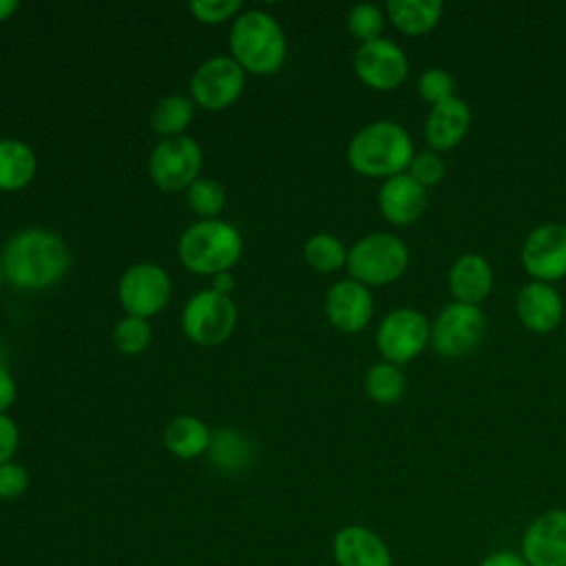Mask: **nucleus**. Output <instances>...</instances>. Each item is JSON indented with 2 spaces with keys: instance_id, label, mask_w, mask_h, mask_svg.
I'll return each instance as SVG.
<instances>
[{
  "instance_id": "obj_2",
  "label": "nucleus",
  "mask_w": 566,
  "mask_h": 566,
  "mask_svg": "<svg viewBox=\"0 0 566 566\" xmlns=\"http://www.w3.org/2000/svg\"><path fill=\"white\" fill-rule=\"evenodd\" d=\"M413 144L409 133L389 119L363 126L349 142L347 159L365 177H396L409 168Z\"/></svg>"
},
{
  "instance_id": "obj_26",
  "label": "nucleus",
  "mask_w": 566,
  "mask_h": 566,
  "mask_svg": "<svg viewBox=\"0 0 566 566\" xmlns=\"http://www.w3.org/2000/svg\"><path fill=\"white\" fill-rule=\"evenodd\" d=\"M210 458L219 469L226 471H239L250 460V447L243 438H239L234 431H217L210 438Z\"/></svg>"
},
{
  "instance_id": "obj_20",
  "label": "nucleus",
  "mask_w": 566,
  "mask_h": 566,
  "mask_svg": "<svg viewBox=\"0 0 566 566\" xmlns=\"http://www.w3.org/2000/svg\"><path fill=\"white\" fill-rule=\"evenodd\" d=\"M449 287L455 301L480 305L493 290V270L480 254H462L449 270Z\"/></svg>"
},
{
  "instance_id": "obj_11",
  "label": "nucleus",
  "mask_w": 566,
  "mask_h": 566,
  "mask_svg": "<svg viewBox=\"0 0 566 566\" xmlns=\"http://www.w3.org/2000/svg\"><path fill=\"white\" fill-rule=\"evenodd\" d=\"M354 71L367 86L376 91H391L405 82L409 62L398 44L378 38L358 46L354 55Z\"/></svg>"
},
{
  "instance_id": "obj_6",
  "label": "nucleus",
  "mask_w": 566,
  "mask_h": 566,
  "mask_svg": "<svg viewBox=\"0 0 566 566\" xmlns=\"http://www.w3.org/2000/svg\"><path fill=\"white\" fill-rule=\"evenodd\" d=\"M486 332V318L480 305L453 301L444 305L431 323V347L442 358H460L473 352Z\"/></svg>"
},
{
  "instance_id": "obj_38",
  "label": "nucleus",
  "mask_w": 566,
  "mask_h": 566,
  "mask_svg": "<svg viewBox=\"0 0 566 566\" xmlns=\"http://www.w3.org/2000/svg\"><path fill=\"white\" fill-rule=\"evenodd\" d=\"M230 287H232V276L226 274V272L217 274V279H214V290L221 292V294H226Z\"/></svg>"
},
{
  "instance_id": "obj_1",
  "label": "nucleus",
  "mask_w": 566,
  "mask_h": 566,
  "mask_svg": "<svg viewBox=\"0 0 566 566\" xmlns=\"http://www.w3.org/2000/svg\"><path fill=\"white\" fill-rule=\"evenodd\" d=\"M2 274L15 287L42 290L53 285L69 268V252L60 237L46 230H24L2 250Z\"/></svg>"
},
{
  "instance_id": "obj_18",
  "label": "nucleus",
  "mask_w": 566,
  "mask_h": 566,
  "mask_svg": "<svg viewBox=\"0 0 566 566\" xmlns=\"http://www.w3.org/2000/svg\"><path fill=\"white\" fill-rule=\"evenodd\" d=\"M517 316L522 325L535 334L553 332L564 316L559 292L551 283H526L517 294Z\"/></svg>"
},
{
  "instance_id": "obj_24",
  "label": "nucleus",
  "mask_w": 566,
  "mask_h": 566,
  "mask_svg": "<svg viewBox=\"0 0 566 566\" xmlns=\"http://www.w3.org/2000/svg\"><path fill=\"white\" fill-rule=\"evenodd\" d=\"M367 396L380 405H391L405 394V374L394 363H376L365 376Z\"/></svg>"
},
{
  "instance_id": "obj_14",
  "label": "nucleus",
  "mask_w": 566,
  "mask_h": 566,
  "mask_svg": "<svg viewBox=\"0 0 566 566\" xmlns=\"http://www.w3.org/2000/svg\"><path fill=\"white\" fill-rule=\"evenodd\" d=\"M197 104L208 111L230 106L243 88V69L230 57H212L203 62L190 82Z\"/></svg>"
},
{
  "instance_id": "obj_15",
  "label": "nucleus",
  "mask_w": 566,
  "mask_h": 566,
  "mask_svg": "<svg viewBox=\"0 0 566 566\" xmlns=\"http://www.w3.org/2000/svg\"><path fill=\"white\" fill-rule=\"evenodd\" d=\"M336 566H394L385 539L363 524L343 526L332 539Z\"/></svg>"
},
{
  "instance_id": "obj_32",
  "label": "nucleus",
  "mask_w": 566,
  "mask_h": 566,
  "mask_svg": "<svg viewBox=\"0 0 566 566\" xmlns=\"http://www.w3.org/2000/svg\"><path fill=\"white\" fill-rule=\"evenodd\" d=\"M407 175L411 179H416L422 188L436 186L444 177V161L436 150L413 153V157L409 161V168H407Z\"/></svg>"
},
{
  "instance_id": "obj_36",
  "label": "nucleus",
  "mask_w": 566,
  "mask_h": 566,
  "mask_svg": "<svg viewBox=\"0 0 566 566\" xmlns=\"http://www.w3.org/2000/svg\"><path fill=\"white\" fill-rule=\"evenodd\" d=\"M478 566H528L515 551H493L480 559Z\"/></svg>"
},
{
  "instance_id": "obj_22",
  "label": "nucleus",
  "mask_w": 566,
  "mask_h": 566,
  "mask_svg": "<svg viewBox=\"0 0 566 566\" xmlns=\"http://www.w3.org/2000/svg\"><path fill=\"white\" fill-rule=\"evenodd\" d=\"M164 444L172 455L181 460H190L208 449L210 431L199 418L179 416L166 427Z\"/></svg>"
},
{
  "instance_id": "obj_16",
  "label": "nucleus",
  "mask_w": 566,
  "mask_h": 566,
  "mask_svg": "<svg viewBox=\"0 0 566 566\" xmlns=\"http://www.w3.org/2000/svg\"><path fill=\"white\" fill-rule=\"evenodd\" d=\"M325 310L334 327L340 332H358L369 323L374 301L367 285L358 281H340L327 292Z\"/></svg>"
},
{
  "instance_id": "obj_29",
  "label": "nucleus",
  "mask_w": 566,
  "mask_h": 566,
  "mask_svg": "<svg viewBox=\"0 0 566 566\" xmlns=\"http://www.w3.org/2000/svg\"><path fill=\"white\" fill-rule=\"evenodd\" d=\"M186 197H188L190 208L201 217H214L226 203L223 188L212 179H195L188 186Z\"/></svg>"
},
{
  "instance_id": "obj_23",
  "label": "nucleus",
  "mask_w": 566,
  "mask_h": 566,
  "mask_svg": "<svg viewBox=\"0 0 566 566\" xmlns=\"http://www.w3.org/2000/svg\"><path fill=\"white\" fill-rule=\"evenodd\" d=\"M35 175L33 150L18 139L0 142V188L18 190L24 188Z\"/></svg>"
},
{
  "instance_id": "obj_33",
  "label": "nucleus",
  "mask_w": 566,
  "mask_h": 566,
  "mask_svg": "<svg viewBox=\"0 0 566 566\" xmlns=\"http://www.w3.org/2000/svg\"><path fill=\"white\" fill-rule=\"evenodd\" d=\"M29 475L15 462L0 464V500H13L27 491Z\"/></svg>"
},
{
  "instance_id": "obj_35",
  "label": "nucleus",
  "mask_w": 566,
  "mask_h": 566,
  "mask_svg": "<svg viewBox=\"0 0 566 566\" xmlns=\"http://www.w3.org/2000/svg\"><path fill=\"white\" fill-rule=\"evenodd\" d=\"M18 449V429L11 418L0 413V464L9 462Z\"/></svg>"
},
{
  "instance_id": "obj_31",
  "label": "nucleus",
  "mask_w": 566,
  "mask_h": 566,
  "mask_svg": "<svg viewBox=\"0 0 566 566\" xmlns=\"http://www.w3.org/2000/svg\"><path fill=\"white\" fill-rule=\"evenodd\" d=\"M453 88H455V82H453L451 73L440 66H431L418 77L420 97L433 106L453 97Z\"/></svg>"
},
{
  "instance_id": "obj_39",
  "label": "nucleus",
  "mask_w": 566,
  "mask_h": 566,
  "mask_svg": "<svg viewBox=\"0 0 566 566\" xmlns=\"http://www.w3.org/2000/svg\"><path fill=\"white\" fill-rule=\"evenodd\" d=\"M18 0H0V20H7L15 13Z\"/></svg>"
},
{
  "instance_id": "obj_7",
  "label": "nucleus",
  "mask_w": 566,
  "mask_h": 566,
  "mask_svg": "<svg viewBox=\"0 0 566 566\" xmlns=\"http://www.w3.org/2000/svg\"><path fill=\"white\" fill-rule=\"evenodd\" d=\"M431 325L424 314L411 307H398L389 312L376 332V345L387 363L402 365L413 360L429 343Z\"/></svg>"
},
{
  "instance_id": "obj_37",
  "label": "nucleus",
  "mask_w": 566,
  "mask_h": 566,
  "mask_svg": "<svg viewBox=\"0 0 566 566\" xmlns=\"http://www.w3.org/2000/svg\"><path fill=\"white\" fill-rule=\"evenodd\" d=\"M15 398V385L13 378L9 376V371H4L0 367V411H4Z\"/></svg>"
},
{
  "instance_id": "obj_9",
  "label": "nucleus",
  "mask_w": 566,
  "mask_h": 566,
  "mask_svg": "<svg viewBox=\"0 0 566 566\" xmlns=\"http://www.w3.org/2000/svg\"><path fill=\"white\" fill-rule=\"evenodd\" d=\"M201 168V148L195 139L177 135L157 144L150 157V177L164 190L190 186Z\"/></svg>"
},
{
  "instance_id": "obj_5",
  "label": "nucleus",
  "mask_w": 566,
  "mask_h": 566,
  "mask_svg": "<svg viewBox=\"0 0 566 566\" xmlns=\"http://www.w3.org/2000/svg\"><path fill=\"white\" fill-rule=\"evenodd\" d=\"M409 265L405 241L389 232H374L354 243L347 252V268L363 285H387L402 276Z\"/></svg>"
},
{
  "instance_id": "obj_34",
  "label": "nucleus",
  "mask_w": 566,
  "mask_h": 566,
  "mask_svg": "<svg viewBox=\"0 0 566 566\" xmlns=\"http://www.w3.org/2000/svg\"><path fill=\"white\" fill-rule=\"evenodd\" d=\"M239 7H241L239 0H197V2L190 4L192 13L201 22H208V24H214V22H221V20L230 18Z\"/></svg>"
},
{
  "instance_id": "obj_13",
  "label": "nucleus",
  "mask_w": 566,
  "mask_h": 566,
  "mask_svg": "<svg viewBox=\"0 0 566 566\" xmlns=\"http://www.w3.org/2000/svg\"><path fill=\"white\" fill-rule=\"evenodd\" d=\"M170 296L168 274L153 263H139L126 270L119 281V301L130 316H150L159 312Z\"/></svg>"
},
{
  "instance_id": "obj_27",
  "label": "nucleus",
  "mask_w": 566,
  "mask_h": 566,
  "mask_svg": "<svg viewBox=\"0 0 566 566\" xmlns=\"http://www.w3.org/2000/svg\"><path fill=\"white\" fill-rule=\"evenodd\" d=\"M305 261L318 272H336L347 263V254L336 237L316 234L305 243Z\"/></svg>"
},
{
  "instance_id": "obj_19",
  "label": "nucleus",
  "mask_w": 566,
  "mask_h": 566,
  "mask_svg": "<svg viewBox=\"0 0 566 566\" xmlns=\"http://www.w3.org/2000/svg\"><path fill=\"white\" fill-rule=\"evenodd\" d=\"M471 124V111L464 99L449 97L436 106H431L427 124H424V137L431 146V150H451L455 148Z\"/></svg>"
},
{
  "instance_id": "obj_21",
  "label": "nucleus",
  "mask_w": 566,
  "mask_h": 566,
  "mask_svg": "<svg viewBox=\"0 0 566 566\" xmlns=\"http://www.w3.org/2000/svg\"><path fill=\"white\" fill-rule=\"evenodd\" d=\"M440 0H389L387 13L391 22L407 35H422L431 31L442 15Z\"/></svg>"
},
{
  "instance_id": "obj_10",
  "label": "nucleus",
  "mask_w": 566,
  "mask_h": 566,
  "mask_svg": "<svg viewBox=\"0 0 566 566\" xmlns=\"http://www.w3.org/2000/svg\"><path fill=\"white\" fill-rule=\"evenodd\" d=\"M522 265L539 283L566 276V226L542 223L522 245Z\"/></svg>"
},
{
  "instance_id": "obj_3",
  "label": "nucleus",
  "mask_w": 566,
  "mask_h": 566,
  "mask_svg": "<svg viewBox=\"0 0 566 566\" xmlns=\"http://www.w3.org/2000/svg\"><path fill=\"white\" fill-rule=\"evenodd\" d=\"M230 49L241 69L265 75L283 64L285 38L270 13L248 11L232 24Z\"/></svg>"
},
{
  "instance_id": "obj_8",
  "label": "nucleus",
  "mask_w": 566,
  "mask_h": 566,
  "mask_svg": "<svg viewBox=\"0 0 566 566\" xmlns=\"http://www.w3.org/2000/svg\"><path fill=\"white\" fill-rule=\"evenodd\" d=\"M237 323L234 303L228 294L203 290L195 294L184 310V332L199 345H217L226 340Z\"/></svg>"
},
{
  "instance_id": "obj_40",
  "label": "nucleus",
  "mask_w": 566,
  "mask_h": 566,
  "mask_svg": "<svg viewBox=\"0 0 566 566\" xmlns=\"http://www.w3.org/2000/svg\"><path fill=\"white\" fill-rule=\"evenodd\" d=\"M0 279H2V265H0Z\"/></svg>"
},
{
  "instance_id": "obj_17",
  "label": "nucleus",
  "mask_w": 566,
  "mask_h": 566,
  "mask_svg": "<svg viewBox=\"0 0 566 566\" xmlns=\"http://www.w3.org/2000/svg\"><path fill=\"white\" fill-rule=\"evenodd\" d=\"M378 206L389 223L407 226L422 217L427 208V188H422L407 172L385 179L378 192Z\"/></svg>"
},
{
  "instance_id": "obj_30",
  "label": "nucleus",
  "mask_w": 566,
  "mask_h": 566,
  "mask_svg": "<svg viewBox=\"0 0 566 566\" xmlns=\"http://www.w3.org/2000/svg\"><path fill=\"white\" fill-rule=\"evenodd\" d=\"M382 24H385V20H382L380 9L369 2H360V4L352 7V11L347 15V27H349L352 35L358 38L360 42L378 40Z\"/></svg>"
},
{
  "instance_id": "obj_4",
  "label": "nucleus",
  "mask_w": 566,
  "mask_h": 566,
  "mask_svg": "<svg viewBox=\"0 0 566 566\" xmlns=\"http://www.w3.org/2000/svg\"><path fill=\"white\" fill-rule=\"evenodd\" d=\"M239 254L241 237L226 221L203 219L179 239V259L197 274H221L237 263Z\"/></svg>"
},
{
  "instance_id": "obj_28",
  "label": "nucleus",
  "mask_w": 566,
  "mask_h": 566,
  "mask_svg": "<svg viewBox=\"0 0 566 566\" xmlns=\"http://www.w3.org/2000/svg\"><path fill=\"white\" fill-rule=\"evenodd\" d=\"M115 347L124 354H139L150 343V325L142 316H126L113 332Z\"/></svg>"
},
{
  "instance_id": "obj_12",
  "label": "nucleus",
  "mask_w": 566,
  "mask_h": 566,
  "mask_svg": "<svg viewBox=\"0 0 566 566\" xmlns=\"http://www.w3.org/2000/svg\"><path fill=\"white\" fill-rule=\"evenodd\" d=\"M520 555L528 566H566V509L539 513L522 535Z\"/></svg>"
},
{
  "instance_id": "obj_25",
  "label": "nucleus",
  "mask_w": 566,
  "mask_h": 566,
  "mask_svg": "<svg viewBox=\"0 0 566 566\" xmlns=\"http://www.w3.org/2000/svg\"><path fill=\"white\" fill-rule=\"evenodd\" d=\"M192 102L184 95H170V97H164L153 115H150V126L155 133L159 135H175L179 130H184L188 126V122L192 119Z\"/></svg>"
}]
</instances>
